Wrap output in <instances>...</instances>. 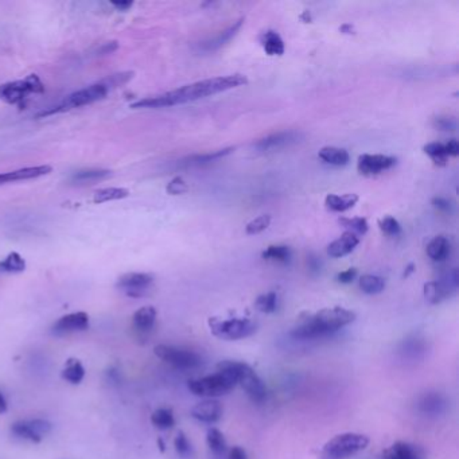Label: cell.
Listing matches in <instances>:
<instances>
[{
	"mask_svg": "<svg viewBox=\"0 0 459 459\" xmlns=\"http://www.w3.org/2000/svg\"><path fill=\"white\" fill-rule=\"evenodd\" d=\"M269 224H271V216L269 214H262V216L253 219L252 221L247 224L245 232L250 236L259 235V233H262V232L266 231L267 228L269 226Z\"/></svg>",
	"mask_w": 459,
	"mask_h": 459,
	"instance_id": "38",
	"label": "cell"
},
{
	"mask_svg": "<svg viewBox=\"0 0 459 459\" xmlns=\"http://www.w3.org/2000/svg\"><path fill=\"white\" fill-rule=\"evenodd\" d=\"M130 195V192L123 188H105L102 190H97L93 195V202L94 204H104L109 201H116V200H123Z\"/></svg>",
	"mask_w": 459,
	"mask_h": 459,
	"instance_id": "30",
	"label": "cell"
},
{
	"mask_svg": "<svg viewBox=\"0 0 459 459\" xmlns=\"http://www.w3.org/2000/svg\"><path fill=\"white\" fill-rule=\"evenodd\" d=\"M51 173V167L44 164V166H34V167H25L14 171L3 173L0 174V186L10 183V182H19V180H29L35 178L44 177Z\"/></svg>",
	"mask_w": 459,
	"mask_h": 459,
	"instance_id": "15",
	"label": "cell"
},
{
	"mask_svg": "<svg viewBox=\"0 0 459 459\" xmlns=\"http://www.w3.org/2000/svg\"><path fill=\"white\" fill-rule=\"evenodd\" d=\"M231 367L236 373L237 384L241 385V388L247 392L252 401L262 403L266 399V385L253 368L245 362L238 361H231Z\"/></svg>",
	"mask_w": 459,
	"mask_h": 459,
	"instance_id": "9",
	"label": "cell"
},
{
	"mask_svg": "<svg viewBox=\"0 0 459 459\" xmlns=\"http://www.w3.org/2000/svg\"><path fill=\"white\" fill-rule=\"evenodd\" d=\"M174 446H176L178 454L182 458H188V457L192 455V444L189 442L188 436L185 435V432H182V431L178 432L177 438L174 441Z\"/></svg>",
	"mask_w": 459,
	"mask_h": 459,
	"instance_id": "41",
	"label": "cell"
},
{
	"mask_svg": "<svg viewBox=\"0 0 459 459\" xmlns=\"http://www.w3.org/2000/svg\"><path fill=\"white\" fill-rule=\"evenodd\" d=\"M434 126L441 131H454L457 127V123L453 118L448 116H439L434 120Z\"/></svg>",
	"mask_w": 459,
	"mask_h": 459,
	"instance_id": "43",
	"label": "cell"
},
{
	"mask_svg": "<svg viewBox=\"0 0 459 459\" xmlns=\"http://www.w3.org/2000/svg\"><path fill=\"white\" fill-rule=\"evenodd\" d=\"M255 306H256L257 310L266 312V314L275 312L278 309V294L274 293V291H269L267 294L257 296V299L255 302Z\"/></svg>",
	"mask_w": 459,
	"mask_h": 459,
	"instance_id": "37",
	"label": "cell"
},
{
	"mask_svg": "<svg viewBox=\"0 0 459 459\" xmlns=\"http://www.w3.org/2000/svg\"><path fill=\"white\" fill-rule=\"evenodd\" d=\"M207 447L216 454L221 455L226 451V441L220 429H210L207 434Z\"/></svg>",
	"mask_w": 459,
	"mask_h": 459,
	"instance_id": "34",
	"label": "cell"
},
{
	"mask_svg": "<svg viewBox=\"0 0 459 459\" xmlns=\"http://www.w3.org/2000/svg\"><path fill=\"white\" fill-rule=\"evenodd\" d=\"M25 269H26V262L16 252H11L10 255H7V257L3 262H0V271L4 272L16 274V272H23Z\"/></svg>",
	"mask_w": 459,
	"mask_h": 459,
	"instance_id": "33",
	"label": "cell"
},
{
	"mask_svg": "<svg viewBox=\"0 0 459 459\" xmlns=\"http://www.w3.org/2000/svg\"><path fill=\"white\" fill-rule=\"evenodd\" d=\"M341 225H343L345 228L350 229L348 232L352 233H360V235H365L368 232V221L362 217H355V219H341Z\"/></svg>",
	"mask_w": 459,
	"mask_h": 459,
	"instance_id": "39",
	"label": "cell"
},
{
	"mask_svg": "<svg viewBox=\"0 0 459 459\" xmlns=\"http://www.w3.org/2000/svg\"><path fill=\"white\" fill-rule=\"evenodd\" d=\"M357 202H358L357 194H345V195L327 194L325 198L326 207L330 209L331 212H337V213H342V212L352 209Z\"/></svg>",
	"mask_w": 459,
	"mask_h": 459,
	"instance_id": "23",
	"label": "cell"
},
{
	"mask_svg": "<svg viewBox=\"0 0 459 459\" xmlns=\"http://www.w3.org/2000/svg\"><path fill=\"white\" fill-rule=\"evenodd\" d=\"M262 44L268 56H281L284 53V42L276 31H267L262 35Z\"/></svg>",
	"mask_w": 459,
	"mask_h": 459,
	"instance_id": "26",
	"label": "cell"
},
{
	"mask_svg": "<svg viewBox=\"0 0 459 459\" xmlns=\"http://www.w3.org/2000/svg\"><path fill=\"white\" fill-rule=\"evenodd\" d=\"M118 49V44L116 42H108L102 46V49L99 50L100 54H111L112 51H115Z\"/></svg>",
	"mask_w": 459,
	"mask_h": 459,
	"instance_id": "48",
	"label": "cell"
},
{
	"mask_svg": "<svg viewBox=\"0 0 459 459\" xmlns=\"http://www.w3.org/2000/svg\"><path fill=\"white\" fill-rule=\"evenodd\" d=\"M84 377H85V369L82 364L74 358L68 360L65 368L62 370V379L72 384H80L84 380Z\"/></svg>",
	"mask_w": 459,
	"mask_h": 459,
	"instance_id": "27",
	"label": "cell"
},
{
	"mask_svg": "<svg viewBox=\"0 0 459 459\" xmlns=\"http://www.w3.org/2000/svg\"><path fill=\"white\" fill-rule=\"evenodd\" d=\"M209 327L214 337L224 341L243 340L256 331V324L247 318H210Z\"/></svg>",
	"mask_w": 459,
	"mask_h": 459,
	"instance_id": "7",
	"label": "cell"
},
{
	"mask_svg": "<svg viewBox=\"0 0 459 459\" xmlns=\"http://www.w3.org/2000/svg\"><path fill=\"white\" fill-rule=\"evenodd\" d=\"M154 283V276L145 272H130L123 275L118 281V287L131 298L146 295Z\"/></svg>",
	"mask_w": 459,
	"mask_h": 459,
	"instance_id": "11",
	"label": "cell"
},
{
	"mask_svg": "<svg viewBox=\"0 0 459 459\" xmlns=\"http://www.w3.org/2000/svg\"><path fill=\"white\" fill-rule=\"evenodd\" d=\"M217 369L214 374L190 380L188 384L190 392L201 398H217L232 391L237 385V377L231 361H222Z\"/></svg>",
	"mask_w": 459,
	"mask_h": 459,
	"instance_id": "3",
	"label": "cell"
},
{
	"mask_svg": "<svg viewBox=\"0 0 459 459\" xmlns=\"http://www.w3.org/2000/svg\"><path fill=\"white\" fill-rule=\"evenodd\" d=\"M355 312L342 307H331L318 311L303 318L291 330L295 340H317L338 331L342 327L355 322Z\"/></svg>",
	"mask_w": 459,
	"mask_h": 459,
	"instance_id": "2",
	"label": "cell"
},
{
	"mask_svg": "<svg viewBox=\"0 0 459 459\" xmlns=\"http://www.w3.org/2000/svg\"><path fill=\"white\" fill-rule=\"evenodd\" d=\"M444 145H446V149H447V155H448V158H450V157H458V140H455V139H450V140H447Z\"/></svg>",
	"mask_w": 459,
	"mask_h": 459,
	"instance_id": "46",
	"label": "cell"
},
{
	"mask_svg": "<svg viewBox=\"0 0 459 459\" xmlns=\"http://www.w3.org/2000/svg\"><path fill=\"white\" fill-rule=\"evenodd\" d=\"M355 276H357V269L355 268H349V269H345V271H342L337 275V281L342 283V284H349V283L355 281Z\"/></svg>",
	"mask_w": 459,
	"mask_h": 459,
	"instance_id": "45",
	"label": "cell"
},
{
	"mask_svg": "<svg viewBox=\"0 0 459 459\" xmlns=\"http://www.w3.org/2000/svg\"><path fill=\"white\" fill-rule=\"evenodd\" d=\"M358 243H360V240H358V237L355 236V233L345 232L337 240L330 243V245L327 247V255L330 257L340 259V257H343V256H346V255L355 251Z\"/></svg>",
	"mask_w": 459,
	"mask_h": 459,
	"instance_id": "17",
	"label": "cell"
},
{
	"mask_svg": "<svg viewBox=\"0 0 459 459\" xmlns=\"http://www.w3.org/2000/svg\"><path fill=\"white\" fill-rule=\"evenodd\" d=\"M154 353L164 361L166 364L171 365L173 368L180 370L197 369L202 364V358L195 352L189 349H182L177 346L170 345H158L154 349Z\"/></svg>",
	"mask_w": 459,
	"mask_h": 459,
	"instance_id": "8",
	"label": "cell"
},
{
	"mask_svg": "<svg viewBox=\"0 0 459 459\" xmlns=\"http://www.w3.org/2000/svg\"><path fill=\"white\" fill-rule=\"evenodd\" d=\"M158 443H159V446H161V451H164V443H163L162 439H159V441H158Z\"/></svg>",
	"mask_w": 459,
	"mask_h": 459,
	"instance_id": "52",
	"label": "cell"
},
{
	"mask_svg": "<svg viewBox=\"0 0 459 459\" xmlns=\"http://www.w3.org/2000/svg\"><path fill=\"white\" fill-rule=\"evenodd\" d=\"M112 6L116 7L118 11H127L130 7H133V1H112Z\"/></svg>",
	"mask_w": 459,
	"mask_h": 459,
	"instance_id": "49",
	"label": "cell"
},
{
	"mask_svg": "<svg viewBox=\"0 0 459 459\" xmlns=\"http://www.w3.org/2000/svg\"><path fill=\"white\" fill-rule=\"evenodd\" d=\"M192 416L204 423H216L222 416L221 404L216 400H204L192 408Z\"/></svg>",
	"mask_w": 459,
	"mask_h": 459,
	"instance_id": "16",
	"label": "cell"
},
{
	"mask_svg": "<svg viewBox=\"0 0 459 459\" xmlns=\"http://www.w3.org/2000/svg\"><path fill=\"white\" fill-rule=\"evenodd\" d=\"M423 149H424V152L436 164H446L447 159H448L446 145L442 143V142H432V143H429V145L424 146Z\"/></svg>",
	"mask_w": 459,
	"mask_h": 459,
	"instance_id": "36",
	"label": "cell"
},
{
	"mask_svg": "<svg viewBox=\"0 0 459 459\" xmlns=\"http://www.w3.org/2000/svg\"><path fill=\"white\" fill-rule=\"evenodd\" d=\"M396 164V158L381 154H364L358 158L357 169L364 176L381 174Z\"/></svg>",
	"mask_w": 459,
	"mask_h": 459,
	"instance_id": "12",
	"label": "cell"
},
{
	"mask_svg": "<svg viewBox=\"0 0 459 459\" xmlns=\"http://www.w3.org/2000/svg\"><path fill=\"white\" fill-rule=\"evenodd\" d=\"M414 268H415L414 264H410V266L407 267V271L404 272V276L407 278V276H408L410 274H412V272H414Z\"/></svg>",
	"mask_w": 459,
	"mask_h": 459,
	"instance_id": "51",
	"label": "cell"
},
{
	"mask_svg": "<svg viewBox=\"0 0 459 459\" xmlns=\"http://www.w3.org/2000/svg\"><path fill=\"white\" fill-rule=\"evenodd\" d=\"M424 298L431 305L441 303L447 296H450L448 291L443 287V284L439 281H429L424 284Z\"/></svg>",
	"mask_w": 459,
	"mask_h": 459,
	"instance_id": "28",
	"label": "cell"
},
{
	"mask_svg": "<svg viewBox=\"0 0 459 459\" xmlns=\"http://www.w3.org/2000/svg\"><path fill=\"white\" fill-rule=\"evenodd\" d=\"M155 321H157V310L152 306H145L133 314V329L139 333H148L152 330Z\"/></svg>",
	"mask_w": 459,
	"mask_h": 459,
	"instance_id": "21",
	"label": "cell"
},
{
	"mask_svg": "<svg viewBox=\"0 0 459 459\" xmlns=\"http://www.w3.org/2000/svg\"><path fill=\"white\" fill-rule=\"evenodd\" d=\"M248 82L247 77L243 74H229L213 77L202 81H197L189 85L174 89L171 92H166L159 96L146 97L136 103L131 104L133 108H166L174 106L179 104L190 103L200 99H205L207 96H213L229 89L243 87Z\"/></svg>",
	"mask_w": 459,
	"mask_h": 459,
	"instance_id": "1",
	"label": "cell"
},
{
	"mask_svg": "<svg viewBox=\"0 0 459 459\" xmlns=\"http://www.w3.org/2000/svg\"><path fill=\"white\" fill-rule=\"evenodd\" d=\"M300 133L296 131H281V133H271L266 137L256 142L255 147L260 151H271V149H279L290 145H294L299 142Z\"/></svg>",
	"mask_w": 459,
	"mask_h": 459,
	"instance_id": "14",
	"label": "cell"
},
{
	"mask_svg": "<svg viewBox=\"0 0 459 459\" xmlns=\"http://www.w3.org/2000/svg\"><path fill=\"white\" fill-rule=\"evenodd\" d=\"M379 226L388 236H398L401 232V225H400L399 221L395 217H391V216H386L384 219H381L379 221Z\"/></svg>",
	"mask_w": 459,
	"mask_h": 459,
	"instance_id": "40",
	"label": "cell"
},
{
	"mask_svg": "<svg viewBox=\"0 0 459 459\" xmlns=\"http://www.w3.org/2000/svg\"><path fill=\"white\" fill-rule=\"evenodd\" d=\"M228 459H247V453L244 448L235 446L231 451H229V458Z\"/></svg>",
	"mask_w": 459,
	"mask_h": 459,
	"instance_id": "47",
	"label": "cell"
},
{
	"mask_svg": "<svg viewBox=\"0 0 459 459\" xmlns=\"http://www.w3.org/2000/svg\"><path fill=\"white\" fill-rule=\"evenodd\" d=\"M51 423L44 419H30V420H20L16 422L11 427V432L15 436L38 443L44 439L46 435L51 432Z\"/></svg>",
	"mask_w": 459,
	"mask_h": 459,
	"instance_id": "10",
	"label": "cell"
},
{
	"mask_svg": "<svg viewBox=\"0 0 459 459\" xmlns=\"http://www.w3.org/2000/svg\"><path fill=\"white\" fill-rule=\"evenodd\" d=\"M7 411V400L3 396V393L0 392V414H4Z\"/></svg>",
	"mask_w": 459,
	"mask_h": 459,
	"instance_id": "50",
	"label": "cell"
},
{
	"mask_svg": "<svg viewBox=\"0 0 459 459\" xmlns=\"http://www.w3.org/2000/svg\"><path fill=\"white\" fill-rule=\"evenodd\" d=\"M108 90L109 89L106 88V85L104 82L89 85L87 88L80 89V90L74 92L72 94H69L63 102H61L54 106L47 108L46 111L39 112L37 116L38 118H46V116H51V115H56V114L71 111L74 108H80V106H84V105L96 103V102L102 100L106 96Z\"/></svg>",
	"mask_w": 459,
	"mask_h": 459,
	"instance_id": "5",
	"label": "cell"
},
{
	"mask_svg": "<svg viewBox=\"0 0 459 459\" xmlns=\"http://www.w3.org/2000/svg\"><path fill=\"white\" fill-rule=\"evenodd\" d=\"M432 205H434V207H435L436 210L443 212V213H450L451 209H453L451 202H450L448 200L443 198V197H436V198H434V200H432Z\"/></svg>",
	"mask_w": 459,
	"mask_h": 459,
	"instance_id": "44",
	"label": "cell"
},
{
	"mask_svg": "<svg viewBox=\"0 0 459 459\" xmlns=\"http://www.w3.org/2000/svg\"><path fill=\"white\" fill-rule=\"evenodd\" d=\"M109 174H111V171H108V170H97V169L81 170V171L74 173L72 180L78 182V183H87V182L90 183V182H97V180L105 179Z\"/></svg>",
	"mask_w": 459,
	"mask_h": 459,
	"instance_id": "35",
	"label": "cell"
},
{
	"mask_svg": "<svg viewBox=\"0 0 459 459\" xmlns=\"http://www.w3.org/2000/svg\"><path fill=\"white\" fill-rule=\"evenodd\" d=\"M358 286L362 290V293L368 295H376L384 291L385 281L381 276L377 275H362L358 281Z\"/></svg>",
	"mask_w": 459,
	"mask_h": 459,
	"instance_id": "29",
	"label": "cell"
},
{
	"mask_svg": "<svg viewBox=\"0 0 459 459\" xmlns=\"http://www.w3.org/2000/svg\"><path fill=\"white\" fill-rule=\"evenodd\" d=\"M44 82L37 74H30L25 80L0 85V100L4 103L23 106L30 94L44 93Z\"/></svg>",
	"mask_w": 459,
	"mask_h": 459,
	"instance_id": "6",
	"label": "cell"
},
{
	"mask_svg": "<svg viewBox=\"0 0 459 459\" xmlns=\"http://www.w3.org/2000/svg\"><path fill=\"white\" fill-rule=\"evenodd\" d=\"M384 459H423L417 447L407 442H396L383 451Z\"/></svg>",
	"mask_w": 459,
	"mask_h": 459,
	"instance_id": "19",
	"label": "cell"
},
{
	"mask_svg": "<svg viewBox=\"0 0 459 459\" xmlns=\"http://www.w3.org/2000/svg\"><path fill=\"white\" fill-rule=\"evenodd\" d=\"M427 256L432 262L441 263L444 262L451 252V243L446 236L434 237L427 244Z\"/></svg>",
	"mask_w": 459,
	"mask_h": 459,
	"instance_id": "20",
	"label": "cell"
},
{
	"mask_svg": "<svg viewBox=\"0 0 459 459\" xmlns=\"http://www.w3.org/2000/svg\"><path fill=\"white\" fill-rule=\"evenodd\" d=\"M188 183L183 180V178L176 177L173 180H170V183L167 185L166 190L171 195H179L183 192H188Z\"/></svg>",
	"mask_w": 459,
	"mask_h": 459,
	"instance_id": "42",
	"label": "cell"
},
{
	"mask_svg": "<svg viewBox=\"0 0 459 459\" xmlns=\"http://www.w3.org/2000/svg\"><path fill=\"white\" fill-rule=\"evenodd\" d=\"M243 22H244V19H238L233 25H231L228 29H225L220 34H217L214 38L209 39L207 42L202 44L204 49L205 50H217V49H220L221 46H224L226 42H229L236 35L237 31L243 26Z\"/></svg>",
	"mask_w": 459,
	"mask_h": 459,
	"instance_id": "25",
	"label": "cell"
},
{
	"mask_svg": "<svg viewBox=\"0 0 459 459\" xmlns=\"http://www.w3.org/2000/svg\"><path fill=\"white\" fill-rule=\"evenodd\" d=\"M447 407V401L444 399L441 393L436 392H431L424 395L420 401H419V408L423 414L432 415V416H438V415L443 414Z\"/></svg>",
	"mask_w": 459,
	"mask_h": 459,
	"instance_id": "22",
	"label": "cell"
},
{
	"mask_svg": "<svg viewBox=\"0 0 459 459\" xmlns=\"http://www.w3.org/2000/svg\"><path fill=\"white\" fill-rule=\"evenodd\" d=\"M88 314L84 311H77L61 317L53 326V330L57 334H69L75 331H84L88 329Z\"/></svg>",
	"mask_w": 459,
	"mask_h": 459,
	"instance_id": "13",
	"label": "cell"
},
{
	"mask_svg": "<svg viewBox=\"0 0 459 459\" xmlns=\"http://www.w3.org/2000/svg\"><path fill=\"white\" fill-rule=\"evenodd\" d=\"M233 151V148H222V149H217V151H212V152H207V154H197V155H192L188 157L182 161L178 162V166L182 169H189V167H201L205 166L209 163L216 162L219 159H221L224 157L229 155Z\"/></svg>",
	"mask_w": 459,
	"mask_h": 459,
	"instance_id": "18",
	"label": "cell"
},
{
	"mask_svg": "<svg viewBox=\"0 0 459 459\" xmlns=\"http://www.w3.org/2000/svg\"><path fill=\"white\" fill-rule=\"evenodd\" d=\"M369 438L357 432H343L336 435L324 446L321 459H348L365 450Z\"/></svg>",
	"mask_w": 459,
	"mask_h": 459,
	"instance_id": "4",
	"label": "cell"
},
{
	"mask_svg": "<svg viewBox=\"0 0 459 459\" xmlns=\"http://www.w3.org/2000/svg\"><path fill=\"white\" fill-rule=\"evenodd\" d=\"M263 259L286 264L291 259V250L287 245H269L266 251L262 253Z\"/></svg>",
	"mask_w": 459,
	"mask_h": 459,
	"instance_id": "31",
	"label": "cell"
},
{
	"mask_svg": "<svg viewBox=\"0 0 459 459\" xmlns=\"http://www.w3.org/2000/svg\"><path fill=\"white\" fill-rule=\"evenodd\" d=\"M318 157L321 161L331 164V166H346L350 161V155L343 148L333 147L327 146L322 147L318 152Z\"/></svg>",
	"mask_w": 459,
	"mask_h": 459,
	"instance_id": "24",
	"label": "cell"
},
{
	"mask_svg": "<svg viewBox=\"0 0 459 459\" xmlns=\"http://www.w3.org/2000/svg\"><path fill=\"white\" fill-rule=\"evenodd\" d=\"M151 423L157 429H169L176 424V419L170 408H159L151 415Z\"/></svg>",
	"mask_w": 459,
	"mask_h": 459,
	"instance_id": "32",
	"label": "cell"
}]
</instances>
